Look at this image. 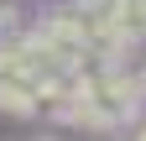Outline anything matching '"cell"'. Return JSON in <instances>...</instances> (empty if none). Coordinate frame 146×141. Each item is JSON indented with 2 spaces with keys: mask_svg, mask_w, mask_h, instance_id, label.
Returning <instances> with one entry per match:
<instances>
[{
  "mask_svg": "<svg viewBox=\"0 0 146 141\" xmlns=\"http://www.w3.org/2000/svg\"><path fill=\"white\" fill-rule=\"evenodd\" d=\"M36 104H42V94L31 78H0V110L5 115H36Z\"/></svg>",
  "mask_w": 146,
  "mask_h": 141,
  "instance_id": "cell-1",
  "label": "cell"
},
{
  "mask_svg": "<svg viewBox=\"0 0 146 141\" xmlns=\"http://www.w3.org/2000/svg\"><path fill=\"white\" fill-rule=\"evenodd\" d=\"M110 21H115V31H120L131 47L146 42V0H120V11L110 16Z\"/></svg>",
  "mask_w": 146,
  "mask_h": 141,
  "instance_id": "cell-2",
  "label": "cell"
},
{
  "mask_svg": "<svg viewBox=\"0 0 146 141\" xmlns=\"http://www.w3.org/2000/svg\"><path fill=\"white\" fill-rule=\"evenodd\" d=\"M16 26V0H0V31Z\"/></svg>",
  "mask_w": 146,
  "mask_h": 141,
  "instance_id": "cell-3",
  "label": "cell"
}]
</instances>
